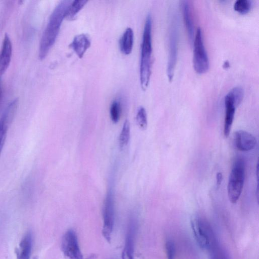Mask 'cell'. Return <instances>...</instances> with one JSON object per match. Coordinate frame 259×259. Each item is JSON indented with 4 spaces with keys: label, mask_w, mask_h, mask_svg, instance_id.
<instances>
[{
    "label": "cell",
    "mask_w": 259,
    "mask_h": 259,
    "mask_svg": "<svg viewBox=\"0 0 259 259\" xmlns=\"http://www.w3.org/2000/svg\"><path fill=\"white\" fill-rule=\"evenodd\" d=\"M72 1H61L52 13L40 41L38 56L42 60L47 56L55 43L66 11Z\"/></svg>",
    "instance_id": "obj_1"
},
{
    "label": "cell",
    "mask_w": 259,
    "mask_h": 259,
    "mask_svg": "<svg viewBox=\"0 0 259 259\" xmlns=\"http://www.w3.org/2000/svg\"><path fill=\"white\" fill-rule=\"evenodd\" d=\"M152 17L148 14L145 23L141 44L140 77L141 88L147 89L151 74L152 67Z\"/></svg>",
    "instance_id": "obj_2"
},
{
    "label": "cell",
    "mask_w": 259,
    "mask_h": 259,
    "mask_svg": "<svg viewBox=\"0 0 259 259\" xmlns=\"http://www.w3.org/2000/svg\"><path fill=\"white\" fill-rule=\"evenodd\" d=\"M169 22L166 73L168 81L171 82L175 73L178 53L179 23L176 13H172Z\"/></svg>",
    "instance_id": "obj_3"
},
{
    "label": "cell",
    "mask_w": 259,
    "mask_h": 259,
    "mask_svg": "<svg viewBox=\"0 0 259 259\" xmlns=\"http://www.w3.org/2000/svg\"><path fill=\"white\" fill-rule=\"evenodd\" d=\"M245 178V162L241 158H236L232 165L227 187L228 195L230 202L238 201L243 187Z\"/></svg>",
    "instance_id": "obj_4"
},
{
    "label": "cell",
    "mask_w": 259,
    "mask_h": 259,
    "mask_svg": "<svg viewBox=\"0 0 259 259\" xmlns=\"http://www.w3.org/2000/svg\"><path fill=\"white\" fill-rule=\"evenodd\" d=\"M191 227L198 244L202 249L208 250L218 243L211 226L205 219L195 218L191 221Z\"/></svg>",
    "instance_id": "obj_5"
},
{
    "label": "cell",
    "mask_w": 259,
    "mask_h": 259,
    "mask_svg": "<svg viewBox=\"0 0 259 259\" xmlns=\"http://www.w3.org/2000/svg\"><path fill=\"white\" fill-rule=\"evenodd\" d=\"M193 44L194 69L198 74L204 73L209 69V62L204 45L202 29L199 27L196 30Z\"/></svg>",
    "instance_id": "obj_6"
},
{
    "label": "cell",
    "mask_w": 259,
    "mask_h": 259,
    "mask_svg": "<svg viewBox=\"0 0 259 259\" xmlns=\"http://www.w3.org/2000/svg\"><path fill=\"white\" fill-rule=\"evenodd\" d=\"M103 225L102 234L110 242L115 222V208L113 195L108 192L106 197L103 210Z\"/></svg>",
    "instance_id": "obj_7"
},
{
    "label": "cell",
    "mask_w": 259,
    "mask_h": 259,
    "mask_svg": "<svg viewBox=\"0 0 259 259\" xmlns=\"http://www.w3.org/2000/svg\"><path fill=\"white\" fill-rule=\"evenodd\" d=\"M61 249L67 259H84L77 234L72 229L68 230L64 234L61 241Z\"/></svg>",
    "instance_id": "obj_8"
},
{
    "label": "cell",
    "mask_w": 259,
    "mask_h": 259,
    "mask_svg": "<svg viewBox=\"0 0 259 259\" xmlns=\"http://www.w3.org/2000/svg\"><path fill=\"white\" fill-rule=\"evenodd\" d=\"M138 223L136 217L132 215L128 219L125 237L124 246L122 252V259H135V246Z\"/></svg>",
    "instance_id": "obj_9"
},
{
    "label": "cell",
    "mask_w": 259,
    "mask_h": 259,
    "mask_svg": "<svg viewBox=\"0 0 259 259\" xmlns=\"http://www.w3.org/2000/svg\"><path fill=\"white\" fill-rule=\"evenodd\" d=\"M18 101V98L12 101L0 117V154L5 144L9 127L16 114Z\"/></svg>",
    "instance_id": "obj_10"
},
{
    "label": "cell",
    "mask_w": 259,
    "mask_h": 259,
    "mask_svg": "<svg viewBox=\"0 0 259 259\" xmlns=\"http://www.w3.org/2000/svg\"><path fill=\"white\" fill-rule=\"evenodd\" d=\"M225 114L224 135L228 137L233 122L236 108L238 106L232 93L229 91L224 98Z\"/></svg>",
    "instance_id": "obj_11"
},
{
    "label": "cell",
    "mask_w": 259,
    "mask_h": 259,
    "mask_svg": "<svg viewBox=\"0 0 259 259\" xmlns=\"http://www.w3.org/2000/svg\"><path fill=\"white\" fill-rule=\"evenodd\" d=\"M234 142L236 148L241 151L252 150L257 143L255 138L252 134L243 130H239L235 133Z\"/></svg>",
    "instance_id": "obj_12"
},
{
    "label": "cell",
    "mask_w": 259,
    "mask_h": 259,
    "mask_svg": "<svg viewBox=\"0 0 259 259\" xmlns=\"http://www.w3.org/2000/svg\"><path fill=\"white\" fill-rule=\"evenodd\" d=\"M12 44L8 34L4 36L0 51V75L8 68L12 58Z\"/></svg>",
    "instance_id": "obj_13"
},
{
    "label": "cell",
    "mask_w": 259,
    "mask_h": 259,
    "mask_svg": "<svg viewBox=\"0 0 259 259\" xmlns=\"http://www.w3.org/2000/svg\"><path fill=\"white\" fill-rule=\"evenodd\" d=\"M180 5L189 40L192 45L194 38V27L190 6L188 1H181Z\"/></svg>",
    "instance_id": "obj_14"
},
{
    "label": "cell",
    "mask_w": 259,
    "mask_h": 259,
    "mask_svg": "<svg viewBox=\"0 0 259 259\" xmlns=\"http://www.w3.org/2000/svg\"><path fill=\"white\" fill-rule=\"evenodd\" d=\"M91 40L85 34H80L74 37L70 47L79 58L83 57L87 50L91 46Z\"/></svg>",
    "instance_id": "obj_15"
},
{
    "label": "cell",
    "mask_w": 259,
    "mask_h": 259,
    "mask_svg": "<svg viewBox=\"0 0 259 259\" xmlns=\"http://www.w3.org/2000/svg\"><path fill=\"white\" fill-rule=\"evenodd\" d=\"M32 246V234L28 232L22 238L16 250L17 259H30Z\"/></svg>",
    "instance_id": "obj_16"
},
{
    "label": "cell",
    "mask_w": 259,
    "mask_h": 259,
    "mask_svg": "<svg viewBox=\"0 0 259 259\" xmlns=\"http://www.w3.org/2000/svg\"><path fill=\"white\" fill-rule=\"evenodd\" d=\"M134 33L133 29L128 27L124 31L120 39V48L121 52L125 55L130 54L133 49Z\"/></svg>",
    "instance_id": "obj_17"
},
{
    "label": "cell",
    "mask_w": 259,
    "mask_h": 259,
    "mask_svg": "<svg viewBox=\"0 0 259 259\" xmlns=\"http://www.w3.org/2000/svg\"><path fill=\"white\" fill-rule=\"evenodd\" d=\"M87 2L88 1L86 0L72 1L66 11L65 18L68 20L74 19L75 17L84 7Z\"/></svg>",
    "instance_id": "obj_18"
},
{
    "label": "cell",
    "mask_w": 259,
    "mask_h": 259,
    "mask_svg": "<svg viewBox=\"0 0 259 259\" xmlns=\"http://www.w3.org/2000/svg\"><path fill=\"white\" fill-rule=\"evenodd\" d=\"M130 138V124L128 120H126L122 126L119 137V144L121 148L127 145Z\"/></svg>",
    "instance_id": "obj_19"
},
{
    "label": "cell",
    "mask_w": 259,
    "mask_h": 259,
    "mask_svg": "<svg viewBox=\"0 0 259 259\" xmlns=\"http://www.w3.org/2000/svg\"><path fill=\"white\" fill-rule=\"evenodd\" d=\"M209 259H230L226 251L218 243L208 250Z\"/></svg>",
    "instance_id": "obj_20"
},
{
    "label": "cell",
    "mask_w": 259,
    "mask_h": 259,
    "mask_svg": "<svg viewBox=\"0 0 259 259\" xmlns=\"http://www.w3.org/2000/svg\"><path fill=\"white\" fill-rule=\"evenodd\" d=\"M251 7V2L249 0H237L234 4V10L241 14L247 13Z\"/></svg>",
    "instance_id": "obj_21"
},
{
    "label": "cell",
    "mask_w": 259,
    "mask_h": 259,
    "mask_svg": "<svg viewBox=\"0 0 259 259\" xmlns=\"http://www.w3.org/2000/svg\"><path fill=\"white\" fill-rule=\"evenodd\" d=\"M136 121L139 127L142 130H145L147 126V116L145 109L140 107L136 115Z\"/></svg>",
    "instance_id": "obj_22"
},
{
    "label": "cell",
    "mask_w": 259,
    "mask_h": 259,
    "mask_svg": "<svg viewBox=\"0 0 259 259\" xmlns=\"http://www.w3.org/2000/svg\"><path fill=\"white\" fill-rule=\"evenodd\" d=\"M121 105L120 102L117 100L114 101L110 106V115L112 121L114 123H117L120 116Z\"/></svg>",
    "instance_id": "obj_23"
},
{
    "label": "cell",
    "mask_w": 259,
    "mask_h": 259,
    "mask_svg": "<svg viewBox=\"0 0 259 259\" xmlns=\"http://www.w3.org/2000/svg\"><path fill=\"white\" fill-rule=\"evenodd\" d=\"M165 248L167 259H175L176 247L174 242L171 240H167L165 244Z\"/></svg>",
    "instance_id": "obj_24"
},
{
    "label": "cell",
    "mask_w": 259,
    "mask_h": 259,
    "mask_svg": "<svg viewBox=\"0 0 259 259\" xmlns=\"http://www.w3.org/2000/svg\"><path fill=\"white\" fill-rule=\"evenodd\" d=\"M216 179L217 186H219L221 185L223 180V176L221 172H219L217 173Z\"/></svg>",
    "instance_id": "obj_25"
},
{
    "label": "cell",
    "mask_w": 259,
    "mask_h": 259,
    "mask_svg": "<svg viewBox=\"0 0 259 259\" xmlns=\"http://www.w3.org/2000/svg\"><path fill=\"white\" fill-rule=\"evenodd\" d=\"M228 66H229V63L228 61L225 62V63L224 64V68H228Z\"/></svg>",
    "instance_id": "obj_26"
},
{
    "label": "cell",
    "mask_w": 259,
    "mask_h": 259,
    "mask_svg": "<svg viewBox=\"0 0 259 259\" xmlns=\"http://www.w3.org/2000/svg\"><path fill=\"white\" fill-rule=\"evenodd\" d=\"M1 95H2V86H1V82L0 80V99L1 98Z\"/></svg>",
    "instance_id": "obj_27"
}]
</instances>
